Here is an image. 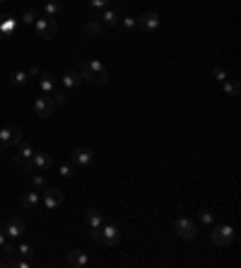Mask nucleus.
I'll list each match as a JSON object with an SVG mask.
<instances>
[{
  "mask_svg": "<svg viewBox=\"0 0 241 268\" xmlns=\"http://www.w3.org/2000/svg\"><path fill=\"white\" fill-rule=\"evenodd\" d=\"M80 75H82V82H92V85H104L109 80V73L101 61H85L80 68Z\"/></svg>",
  "mask_w": 241,
  "mask_h": 268,
  "instance_id": "nucleus-1",
  "label": "nucleus"
},
{
  "mask_svg": "<svg viewBox=\"0 0 241 268\" xmlns=\"http://www.w3.org/2000/svg\"><path fill=\"white\" fill-rule=\"evenodd\" d=\"M212 244L217 246H229L234 239H236V232H234V227L231 225H212Z\"/></svg>",
  "mask_w": 241,
  "mask_h": 268,
  "instance_id": "nucleus-2",
  "label": "nucleus"
},
{
  "mask_svg": "<svg viewBox=\"0 0 241 268\" xmlns=\"http://www.w3.org/2000/svg\"><path fill=\"white\" fill-rule=\"evenodd\" d=\"M32 157H34V147L29 145V143H20V145L15 147V155H12V159H15V165L20 169H24V172H32Z\"/></svg>",
  "mask_w": 241,
  "mask_h": 268,
  "instance_id": "nucleus-3",
  "label": "nucleus"
},
{
  "mask_svg": "<svg viewBox=\"0 0 241 268\" xmlns=\"http://www.w3.org/2000/svg\"><path fill=\"white\" fill-rule=\"evenodd\" d=\"M0 143H3V147H15L22 143V128L20 126H3L0 128Z\"/></svg>",
  "mask_w": 241,
  "mask_h": 268,
  "instance_id": "nucleus-4",
  "label": "nucleus"
},
{
  "mask_svg": "<svg viewBox=\"0 0 241 268\" xmlns=\"http://www.w3.org/2000/svg\"><path fill=\"white\" fill-rule=\"evenodd\" d=\"M174 230L176 235L181 237V239H186V242H191V239H196L198 237V227L193 220H188V218H176L174 220Z\"/></svg>",
  "mask_w": 241,
  "mask_h": 268,
  "instance_id": "nucleus-5",
  "label": "nucleus"
},
{
  "mask_svg": "<svg viewBox=\"0 0 241 268\" xmlns=\"http://www.w3.org/2000/svg\"><path fill=\"white\" fill-rule=\"evenodd\" d=\"M34 29L36 34L41 36V39H55V34H58V27H55V20L51 17H36V22H34Z\"/></svg>",
  "mask_w": 241,
  "mask_h": 268,
  "instance_id": "nucleus-6",
  "label": "nucleus"
},
{
  "mask_svg": "<svg viewBox=\"0 0 241 268\" xmlns=\"http://www.w3.org/2000/svg\"><path fill=\"white\" fill-rule=\"evenodd\" d=\"M53 109H55V104H53V99H51L48 94H41V97H36V99H34V112H36L39 119H48V116L53 114Z\"/></svg>",
  "mask_w": 241,
  "mask_h": 268,
  "instance_id": "nucleus-7",
  "label": "nucleus"
},
{
  "mask_svg": "<svg viewBox=\"0 0 241 268\" xmlns=\"http://www.w3.org/2000/svg\"><path fill=\"white\" fill-rule=\"evenodd\" d=\"M3 227H5V235L10 237V239H20L24 235V230H27V223H24L22 218H8Z\"/></svg>",
  "mask_w": 241,
  "mask_h": 268,
  "instance_id": "nucleus-8",
  "label": "nucleus"
},
{
  "mask_svg": "<svg viewBox=\"0 0 241 268\" xmlns=\"http://www.w3.org/2000/svg\"><path fill=\"white\" fill-rule=\"evenodd\" d=\"M53 167V159H51V155L48 152H34L32 157V172H41V174H46L48 169Z\"/></svg>",
  "mask_w": 241,
  "mask_h": 268,
  "instance_id": "nucleus-9",
  "label": "nucleus"
},
{
  "mask_svg": "<svg viewBox=\"0 0 241 268\" xmlns=\"http://www.w3.org/2000/svg\"><path fill=\"white\" fill-rule=\"evenodd\" d=\"M92 162H94V152L89 147H75L73 150V165H77L80 169L89 167Z\"/></svg>",
  "mask_w": 241,
  "mask_h": 268,
  "instance_id": "nucleus-10",
  "label": "nucleus"
},
{
  "mask_svg": "<svg viewBox=\"0 0 241 268\" xmlns=\"http://www.w3.org/2000/svg\"><path fill=\"white\" fill-rule=\"evenodd\" d=\"M101 244L106 246H116L120 242V232L116 225H101V239H99Z\"/></svg>",
  "mask_w": 241,
  "mask_h": 268,
  "instance_id": "nucleus-11",
  "label": "nucleus"
},
{
  "mask_svg": "<svg viewBox=\"0 0 241 268\" xmlns=\"http://www.w3.org/2000/svg\"><path fill=\"white\" fill-rule=\"evenodd\" d=\"M41 196H44V201H41L44 210H53V208H58L63 203V193L58 189H46V191H41Z\"/></svg>",
  "mask_w": 241,
  "mask_h": 268,
  "instance_id": "nucleus-12",
  "label": "nucleus"
},
{
  "mask_svg": "<svg viewBox=\"0 0 241 268\" xmlns=\"http://www.w3.org/2000/svg\"><path fill=\"white\" fill-rule=\"evenodd\" d=\"M17 24H20V20H17L15 15L3 12V15H0V36H10V34L17 29Z\"/></svg>",
  "mask_w": 241,
  "mask_h": 268,
  "instance_id": "nucleus-13",
  "label": "nucleus"
},
{
  "mask_svg": "<svg viewBox=\"0 0 241 268\" xmlns=\"http://www.w3.org/2000/svg\"><path fill=\"white\" fill-rule=\"evenodd\" d=\"M138 27H143L145 32H154L157 27H159V15L154 10H147L140 15V20H138Z\"/></svg>",
  "mask_w": 241,
  "mask_h": 268,
  "instance_id": "nucleus-14",
  "label": "nucleus"
},
{
  "mask_svg": "<svg viewBox=\"0 0 241 268\" xmlns=\"http://www.w3.org/2000/svg\"><path fill=\"white\" fill-rule=\"evenodd\" d=\"M120 17H123V10H120V5L104 8V10H101V22L109 24V27H116V24L120 22Z\"/></svg>",
  "mask_w": 241,
  "mask_h": 268,
  "instance_id": "nucleus-15",
  "label": "nucleus"
},
{
  "mask_svg": "<svg viewBox=\"0 0 241 268\" xmlns=\"http://www.w3.org/2000/svg\"><path fill=\"white\" fill-rule=\"evenodd\" d=\"M68 263H70L73 268H85L89 263L87 251H82V249H73V251H68Z\"/></svg>",
  "mask_w": 241,
  "mask_h": 268,
  "instance_id": "nucleus-16",
  "label": "nucleus"
},
{
  "mask_svg": "<svg viewBox=\"0 0 241 268\" xmlns=\"http://www.w3.org/2000/svg\"><path fill=\"white\" fill-rule=\"evenodd\" d=\"M61 82H63V89H75L82 82V75H80V70H66Z\"/></svg>",
  "mask_w": 241,
  "mask_h": 268,
  "instance_id": "nucleus-17",
  "label": "nucleus"
},
{
  "mask_svg": "<svg viewBox=\"0 0 241 268\" xmlns=\"http://www.w3.org/2000/svg\"><path fill=\"white\" fill-rule=\"evenodd\" d=\"M41 205V191H29V193H24L22 196V208L27 210H36Z\"/></svg>",
  "mask_w": 241,
  "mask_h": 268,
  "instance_id": "nucleus-18",
  "label": "nucleus"
},
{
  "mask_svg": "<svg viewBox=\"0 0 241 268\" xmlns=\"http://www.w3.org/2000/svg\"><path fill=\"white\" fill-rule=\"evenodd\" d=\"M39 89H41V94H48V97L55 92V80L51 73H41L39 75Z\"/></svg>",
  "mask_w": 241,
  "mask_h": 268,
  "instance_id": "nucleus-19",
  "label": "nucleus"
},
{
  "mask_svg": "<svg viewBox=\"0 0 241 268\" xmlns=\"http://www.w3.org/2000/svg\"><path fill=\"white\" fill-rule=\"evenodd\" d=\"M61 12H63V3H61V0H46V5H44V15H46V17L55 20Z\"/></svg>",
  "mask_w": 241,
  "mask_h": 268,
  "instance_id": "nucleus-20",
  "label": "nucleus"
},
{
  "mask_svg": "<svg viewBox=\"0 0 241 268\" xmlns=\"http://www.w3.org/2000/svg\"><path fill=\"white\" fill-rule=\"evenodd\" d=\"M82 34L87 36V39H99L101 34H104V27L99 22H87L85 27H82Z\"/></svg>",
  "mask_w": 241,
  "mask_h": 268,
  "instance_id": "nucleus-21",
  "label": "nucleus"
},
{
  "mask_svg": "<svg viewBox=\"0 0 241 268\" xmlns=\"http://www.w3.org/2000/svg\"><path fill=\"white\" fill-rule=\"evenodd\" d=\"M222 89H224V94L227 97H239V92H241V85H239V80H224L222 82Z\"/></svg>",
  "mask_w": 241,
  "mask_h": 268,
  "instance_id": "nucleus-22",
  "label": "nucleus"
},
{
  "mask_svg": "<svg viewBox=\"0 0 241 268\" xmlns=\"http://www.w3.org/2000/svg\"><path fill=\"white\" fill-rule=\"evenodd\" d=\"M10 82L15 85V87H24V85L29 82L27 70H12V73H10Z\"/></svg>",
  "mask_w": 241,
  "mask_h": 268,
  "instance_id": "nucleus-23",
  "label": "nucleus"
},
{
  "mask_svg": "<svg viewBox=\"0 0 241 268\" xmlns=\"http://www.w3.org/2000/svg\"><path fill=\"white\" fill-rule=\"evenodd\" d=\"M85 223H87L89 227H101V225H104V218H101L99 210H87L85 212Z\"/></svg>",
  "mask_w": 241,
  "mask_h": 268,
  "instance_id": "nucleus-24",
  "label": "nucleus"
},
{
  "mask_svg": "<svg viewBox=\"0 0 241 268\" xmlns=\"http://www.w3.org/2000/svg\"><path fill=\"white\" fill-rule=\"evenodd\" d=\"M15 254L22 258H34V246L29 242H20V244L15 246Z\"/></svg>",
  "mask_w": 241,
  "mask_h": 268,
  "instance_id": "nucleus-25",
  "label": "nucleus"
},
{
  "mask_svg": "<svg viewBox=\"0 0 241 268\" xmlns=\"http://www.w3.org/2000/svg\"><path fill=\"white\" fill-rule=\"evenodd\" d=\"M32 184H34V191H46V189H48V184H46V177L41 174V172H34Z\"/></svg>",
  "mask_w": 241,
  "mask_h": 268,
  "instance_id": "nucleus-26",
  "label": "nucleus"
},
{
  "mask_svg": "<svg viewBox=\"0 0 241 268\" xmlns=\"http://www.w3.org/2000/svg\"><path fill=\"white\" fill-rule=\"evenodd\" d=\"M51 99H53L55 106H66L68 104V89H58V92H53Z\"/></svg>",
  "mask_w": 241,
  "mask_h": 268,
  "instance_id": "nucleus-27",
  "label": "nucleus"
},
{
  "mask_svg": "<svg viewBox=\"0 0 241 268\" xmlns=\"http://www.w3.org/2000/svg\"><path fill=\"white\" fill-rule=\"evenodd\" d=\"M198 220H200L203 225H208V227H212V225H215V212L212 210H200L198 212Z\"/></svg>",
  "mask_w": 241,
  "mask_h": 268,
  "instance_id": "nucleus-28",
  "label": "nucleus"
},
{
  "mask_svg": "<svg viewBox=\"0 0 241 268\" xmlns=\"http://www.w3.org/2000/svg\"><path fill=\"white\" fill-rule=\"evenodd\" d=\"M36 17H39V12H36V10H24L22 17H20V22H22V24H29V27H32V24L36 22Z\"/></svg>",
  "mask_w": 241,
  "mask_h": 268,
  "instance_id": "nucleus-29",
  "label": "nucleus"
},
{
  "mask_svg": "<svg viewBox=\"0 0 241 268\" xmlns=\"http://www.w3.org/2000/svg\"><path fill=\"white\" fill-rule=\"evenodd\" d=\"M58 174L63 179H73L75 177V169H73V165H68V162H63L61 167H58Z\"/></svg>",
  "mask_w": 241,
  "mask_h": 268,
  "instance_id": "nucleus-30",
  "label": "nucleus"
},
{
  "mask_svg": "<svg viewBox=\"0 0 241 268\" xmlns=\"http://www.w3.org/2000/svg\"><path fill=\"white\" fill-rule=\"evenodd\" d=\"M118 24H123L126 29H135V27H138V20H135V17H128V15H123Z\"/></svg>",
  "mask_w": 241,
  "mask_h": 268,
  "instance_id": "nucleus-31",
  "label": "nucleus"
},
{
  "mask_svg": "<svg viewBox=\"0 0 241 268\" xmlns=\"http://www.w3.org/2000/svg\"><path fill=\"white\" fill-rule=\"evenodd\" d=\"M111 0H89V10H104V8H109Z\"/></svg>",
  "mask_w": 241,
  "mask_h": 268,
  "instance_id": "nucleus-32",
  "label": "nucleus"
},
{
  "mask_svg": "<svg viewBox=\"0 0 241 268\" xmlns=\"http://www.w3.org/2000/svg\"><path fill=\"white\" fill-rule=\"evenodd\" d=\"M212 78L217 80V82H224L229 75H227V70H224V68H215V70H212Z\"/></svg>",
  "mask_w": 241,
  "mask_h": 268,
  "instance_id": "nucleus-33",
  "label": "nucleus"
},
{
  "mask_svg": "<svg viewBox=\"0 0 241 268\" xmlns=\"http://www.w3.org/2000/svg\"><path fill=\"white\" fill-rule=\"evenodd\" d=\"M89 239H94V242H99L101 239V227H89Z\"/></svg>",
  "mask_w": 241,
  "mask_h": 268,
  "instance_id": "nucleus-34",
  "label": "nucleus"
},
{
  "mask_svg": "<svg viewBox=\"0 0 241 268\" xmlns=\"http://www.w3.org/2000/svg\"><path fill=\"white\" fill-rule=\"evenodd\" d=\"M27 75H29V78H39V75H41V68L32 66V68H29V70H27Z\"/></svg>",
  "mask_w": 241,
  "mask_h": 268,
  "instance_id": "nucleus-35",
  "label": "nucleus"
},
{
  "mask_svg": "<svg viewBox=\"0 0 241 268\" xmlns=\"http://www.w3.org/2000/svg\"><path fill=\"white\" fill-rule=\"evenodd\" d=\"M8 239H10V237L5 235V227H3V225H0V249H3V244H5V242H8Z\"/></svg>",
  "mask_w": 241,
  "mask_h": 268,
  "instance_id": "nucleus-36",
  "label": "nucleus"
},
{
  "mask_svg": "<svg viewBox=\"0 0 241 268\" xmlns=\"http://www.w3.org/2000/svg\"><path fill=\"white\" fill-rule=\"evenodd\" d=\"M0 268H8V261H0Z\"/></svg>",
  "mask_w": 241,
  "mask_h": 268,
  "instance_id": "nucleus-37",
  "label": "nucleus"
},
{
  "mask_svg": "<svg viewBox=\"0 0 241 268\" xmlns=\"http://www.w3.org/2000/svg\"><path fill=\"white\" fill-rule=\"evenodd\" d=\"M3 150H5V147H3V143H0V152H3Z\"/></svg>",
  "mask_w": 241,
  "mask_h": 268,
  "instance_id": "nucleus-38",
  "label": "nucleus"
},
{
  "mask_svg": "<svg viewBox=\"0 0 241 268\" xmlns=\"http://www.w3.org/2000/svg\"><path fill=\"white\" fill-rule=\"evenodd\" d=\"M0 3H5V0H0Z\"/></svg>",
  "mask_w": 241,
  "mask_h": 268,
  "instance_id": "nucleus-39",
  "label": "nucleus"
}]
</instances>
